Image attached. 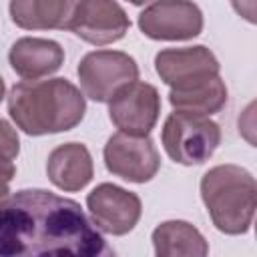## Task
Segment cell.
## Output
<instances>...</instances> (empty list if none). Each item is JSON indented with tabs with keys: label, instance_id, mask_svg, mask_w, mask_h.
Instances as JSON below:
<instances>
[{
	"label": "cell",
	"instance_id": "5b68a950",
	"mask_svg": "<svg viewBox=\"0 0 257 257\" xmlns=\"http://www.w3.org/2000/svg\"><path fill=\"white\" fill-rule=\"evenodd\" d=\"M76 74L84 96L94 102H108L118 88L139 78V64L120 50H92L78 62Z\"/></svg>",
	"mask_w": 257,
	"mask_h": 257
},
{
	"label": "cell",
	"instance_id": "44dd1931",
	"mask_svg": "<svg viewBox=\"0 0 257 257\" xmlns=\"http://www.w3.org/2000/svg\"><path fill=\"white\" fill-rule=\"evenodd\" d=\"M4 92H6V84H4V78L0 76V102L4 100Z\"/></svg>",
	"mask_w": 257,
	"mask_h": 257
},
{
	"label": "cell",
	"instance_id": "ac0fdd59",
	"mask_svg": "<svg viewBox=\"0 0 257 257\" xmlns=\"http://www.w3.org/2000/svg\"><path fill=\"white\" fill-rule=\"evenodd\" d=\"M231 4L237 10V14H241L249 22H255V10H253L255 0H231Z\"/></svg>",
	"mask_w": 257,
	"mask_h": 257
},
{
	"label": "cell",
	"instance_id": "277c9868",
	"mask_svg": "<svg viewBox=\"0 0 257 257\" xmlns=\"http://www.w3.org/2000/svg\"><path fill=\"white\" fill-rule=\"evenodd\" d=\"M161 143L175 163L187 167L203 165L217 151L221 143V128L209 116L175 110L163 124Z\"/></svg>",
	"mask_w": 257,
	"mask_h": 257
},
{
	"label": "cell",
	"instance_id": "ba28073f",
	"mask_svg": "<svg viewBox=\"0 0 257 257\" xmlns=\"http://www.w3.org/2000/svg\"><path fill=\"white\" fill-rule=\"evenodd\" d=\"M137 24L151 40H191L203 30V12L193 0H155Z\"/></svg>",
	"mask_w": 257,
	"mask_h": 257
},
{
	"label": "cell",
	"instance_id": "30bf717a",
	"mask_svg": "<svg viewBox=\"0 0 257 257\" xmlns=\"http://www.w3.org/2000/svg\"><path fill=\"white\" fill-rule=\"evenodd\" d=\"M155 70L171 88H191L219 76L217 56L203 44L187 48H165L155 56Z\"/></svg>",
	"mask_w": 257,
	"mask_h": 257
},
{
	"label": "cell",
	"instance_id": "7c38bea8",
	"mask_svg": "<svg viewBox=\"0 0 257 257\" xmlns=\"http://www.w3.org/2000/svg\"><path fill=\"white\" fill-rule=\"evenodd\" d=\"M8 62L24 80H38L54 74L62 66L64 50L56 40L24 36L10 46Z\"/></svg>",
	"mask_w": 257,
	"mask_h": 257
},
{
	"label": "cell",
	"instance_id": "9a60e30c",
	"mask_svg": "<svg viewBox=\"0 0 257 257\" xmlns=\"http://www.w3.org/2000/svg\"><path fill=\"white\" fill-rule=\"evenodd\" d=\"M151 239L159 257H205L209 253V245L201 231L179 219L157 225Z\"/></svg>",
	"mask_w": 257,
	"mask_h": 257
},
{
	"label": "cell",
	"instance_id": "8992f818",
	"mask_svg": "<svg viewBox=\"0 0 257 257\" xmlns=\"http://www.w3.org/2000/svg\"><path fill=\"white\" fill-rule=\"evenodd\" d=\"M161 114V96L159 90L141 82L139 78L118 88L108 100V116L112 124L126 135L147 137Z\"/></svg>",
	"mask_w": 257,
	"mask_h": 257
},
{
	"label": "cell",
	"instance_id": "6da1fadb",
	"mask_svg": "<svg viewBox=\"0 0 257 257\" xmlns=\"http://www.w3.org/2000/svg\"><path fill=\"white\" fill-rule=\"evenodd\" d=\"M112 249L80 205L44 189H22L0 201V257H98Z\"/></svg>",
	"mask_w": 257,
	"mask_h": 257
},
{
	"label": "cell",
	"instance_id": "2e32d148",
	"mask_svg": "<svg viewBox=\"0 0 257 257\" xmlns=\"http://www.w3.org/2000/svg\"><path fill=\"white\" fill-rule=\"evenodd\" d=\"M169 102L175 110L211 116L219 112L227 102V86L221 76H215L203 84L191 88H171Z\"/></svg>",
	"mask_w": 257,
	"mask_h": 257
},
{
	"label": "cell",
	"instance_id": "52a82bcc",
	"mask_svg": "<svg viewBox=\"0 0 257 257\" xmlns=\"http://www.w3.org/2000/svg\"><path fill=\"white\" fill-rule=\"evenodd\" d=\"M102 157L106 171L128 183H149L161 167L159 151L149 135L137 137L116 133L108 137Z\"/></svg>",
	"mask_w": 257,
	"mask_h": 257
},
{
	"label": "cell",
	"instance_id": "4fadbf2b",
	"mask_svg": "<svg viewBox=\"0 0 257 257\" xmlns=\"http://www.w3.org/2000/svg\"><path fill=\"white\" fill-rule=\"evenodd\" d=\"M46 175L54 187L66 193L84 189L94 175V165L88 149L82 143L58 145L46 161Z\"/></svg>",
	"mask_w": 257,
	"mask_h": 257
},
{
	"label": "cell",
	"instance_id": "ffe728a7",
	"mask_svg": "<svg viewBox=\"0 0 257 257\" xmlns=\"http://www.w3.org/2000/svg\"><path fill=\"white\" fill-rule=\"evenodd\" d=\"M10 195V189H8V183H2L0 181V201H4L6 197Z\"/></svg>",
	"mask_w": 257,
	"mask_h": 257
},
{
	"label": "cell",
	"instance_id": "7a4b0ae2",
	"mask_svg": "<svg viewBox=\"0 0 257 257\" xmlns=\"http://www.w3.org/2000/svg\"><path fill=\"white\" fill-rule=\"evenodd\" d=\"M8 112L22 133L42 137L66 133L80 124L86 102L66 78L22 80L8 94Z\"/></svg>",
	"mask_w": 257,
	"mask_h": 257
},
{
	"label": "cell",
	"instance_id": "d6986e66",
	"mask_svg": "<svg viewBox=\"0 0 257 257\" xmlns=\"http://www.w3.org/2000/svg\"><path fill=\"white\" fill-rule=\"evenodd\" d=\"M16 175V167H14V161L8 159L4 153H0V181L2 183H10Z\"/></svg>",
	"mask_w": 257,
	"mask_h": 257
},
{
	"label": "cell",
	"instance_id": "3957f363",
	"mask_svg": "<svg viewBox=\"0 0 257 257\" xmlns=\"http://www.w3.org/2000/svg\"><path fill=\"white\" fill-rule=\"evenodd\" d=\"M201 199L213 225L225 235L251 229L257 207L255 177L239 165H217L201 177Z\"/></svg>",
	"mask_w": 257,
	"mask_h": 257
},
{
	"label": "cell",
	"instance_id": "9c48e42d",
	"mask_svg": "<svg viewBox=\"0 0 257 257\" xmlns=\"http://www.w3.org/2000/svg\"><path fill=\"white\" fill-rule=\"evenodd\" d=\"M86 209L100 233L126 235L141 219L143 205L137 193L112 183H100L86 195Z\"/></svg>",
	"mask_w": 257,
	"mask_h": 257
},
{
	"label": "cell",
	"instance_id": "7402d4cb",
	"mask_svg": "<svg viewBox=\"0 0 257 257\" xmlns=\"http://www.w3.org/2000/svg\"><path fill=\"white\" fill-rule=\"evenodd\" d=\"M126 2H131V4H135V6H143V4H147V2H151V0H126Z\"/></svg>",
	"mask_w": 257,
	"mask_h": 257
},
{
	"label": "cell",
	"instance_id": "5bb4252c",
	"mask_svg": "<svg viewBox=\"0 0 257 257\" xmlns=\"http://www.w3.org/2000/svg\"><path fill=\"white\" fill-rule=\"evenodd\" d=\"M80 0H10V18L24 30H64Z\"/></svg>",
	"mask_w": 257,
	"mask_h": 257
},
{
	"label": "cell",
	"instance_id": "8fae6325",
	"mask_svg": "<svg viewBox=\"0 0 257 257\" xmlns=\"http://www.w3.org/2000/svg\"><path fill=\"white\" fill-rule=\"evenodd\" d=\"M128 28L131 20L116 0H80L68 24V30L94 46L120 40Z\"/></svg>",
	"mask_w": 257,
	"mask_h": 257
},
{
	"label": "cell",
	"instance_id": "e0dca14e",
	"mask_svg": "<svg viewBox=\"0 0 257 257\" xmlns=\"http://www.w3.org/2000/svg\"><path fill=\"white\" fill-rule=\"evenodd\" d=\"M0 153H4L8 159H16L18 157V153H20V139H18V133H16V128L8 122V120H4V118H0Z\"/></svg>",
	"mask_w": 257,
	"mask_h": 257
}]
</instances>
